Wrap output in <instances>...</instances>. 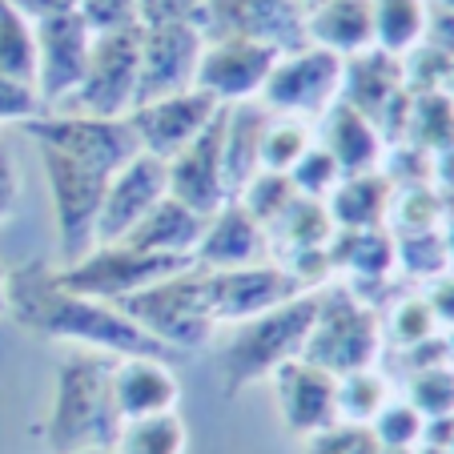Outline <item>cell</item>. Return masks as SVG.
<instances>
[{
	"mask_svg": "<svg viewBox=\"0 0 454 454\" xmlns=\"http://www.w3.org/2000/svg\"><path fill=\"white\" fill-rule=\"evenodd\" d=\"M4 286H9V314L41 338L81 342L97 354H109V358H161V362L181 358L177 350L149 338L113 301H97L85 298V294L65 290L57 282V270L44 257L12 266L4 274Z\"/></svg>",
	"mask_w": 454,
	"mask_h": 454,
	"instance_id": "1",
	"label": "cell"
},
{
	"mask_svg": "<svg viewBox=\"0 0 454 454\" xmlns=\"http://www.w3.org/2000/svg\"><path fill=\"white\" fill-rule=\"evenodd\" d=\"M113 366L117 362L109 354H73L57 370L52 411L44 422V442L57 454L113 450L125 422L113 395Z\"/></svg>",
	"mask_w": 454,
	"mask_h": 454,
	"instance_id": "2",
	"label": "cell"
},
{
	"mask_svg": "<svg viewBox=\"0 0 454 454\" xmlns=\"http://www.w3.org/2000/svg\"><path fill=\"white\" fill-rule=\"evenodd\" d=\"M317 317V290H306L282 306L266 309L257 317H246L230 330L222 350V390L225 398L241 395L246 386L270 378L290 358H301V346L309 338V326Z\"/></svg>",
	"mask_w": 454,
	"mask_h": 454,
	"instance_id": "3",
	"label": "cell"
},
{
	"mask_svg": "<svg viewBox=\"0 0 454 454\" xmlns=\"http://www.w3.org/2000/svg\"><path fill=\"white\" fill-rule=\"evenodd\" d=\"M117 309L133 317L149 338H157L177 354L209 346L217 330L214 301H209V270H201L198 262L181 274L165 278V282L149 286V290L121 298Z\"/></svg>",
	"mask_w": 454,
	"mask_h": 454,
	"instance_id": "4",
	"label": "cell"
},
{
	"mask_svg": "<svg viewBox=\"0 0 454 454\" xmlns=\"http://www.w3.org/2000/svg\"><path fill=\"white\" fill-rule=\"evenodd\" d=\"M382 350V326L370 301H362L350 286H322L317 290V317L301 346L309 366L346 378L354 370H370Z\"/></svg>",
	"mask_w": 454,
	"mask_h": 454,
	"instance_id": "5",
	"label": "cell"
},
{
	"mask_svg": "<svg viewBox=\"0 0 454 454\" xmlns=\"http://www.w3.org/2000/svg\"><path fill=\"white\" fill-rule=\"evenodd\" d=\"M189 266H193V257L145 254V249H133L125 241H113V246H93L81 262L57 270V282L73 294H85V298L113 301L117 306L129 294L149 290V286L165 282V278L181 274Z\"/></svg>",
	"mask_w": 454,
	"mask_h": 454,
	"instance_id": "6",
	"label": "cell"
},
{
	"mask_svg": "<svg viewBox=\"0 0 454 454\" xmlns=\"http://www.w3.org/2000/svg\"><path fill=\"white\" fill-rule=\"evenodd\" d=\"M49 177V198H52V217H57V241L65 266L81 262L89 249L97 246V217L105 206V189H109L113 173L81 165L73 157L57 153V149L36 145Z\"/></svg>",
	"mask_w": 454,
	"mask_h": 454,
	"instance_id": "7",
	"label": "cell"
},
{
	"mask_svg": "<svg viewBox=\"0 0 454 454\" xmlns=\"http://www.w3.org/2000/svg\"><path fill=\"white\" fill-rule=\"evenodd\" d=\"M137 73H141V25L113 28L93 36L89 69L77 93L60 101L65 113H89V117H129L137 105Z\"/></svg>",
	"mask_w": 454,
	"mask_h": 454,
	"instance_id": "8",
	"label": "cell"
},
{
	"mask_svg": "<svg viewBox=\"0 0 454 454\" xmlns=\"http://www.w3.org/2000/svg\"><path fill=\"white\" fill-rule=\"evenodd\" d=\"M36 145L57 149V153L73 157L81 165L93 169L117 173L121 165H129L141 153L137 133L129 125V117H89V113H65V109H49L41 117L20 125Z\"/></svg>",
	"mask_w": 454,
	"mask_h": 454,
	"instance_id": "9",
	"label": "cell"
},
{
	"mask_svg": "<svg viewBox=\"0 0 454 454\" xmlns=\"http://www.w3.org/2000/svg\"><path fill=\"white\" fill-rule=\"evenodd\" d=\"M342 73H346L342 57L317 49V44H301V49L278 57L274 73L266 77L257 101L270 113H282V117L317 121L330 105L342 101Z\"/></svg>",
	"mask_w": 454,
	"mask_h": 454,
	"instance_id": "10",
	"label": "cell"
},
{
	"mask_svg": "<svg viewBox=\"0 0 454 454\" xmlns=\"http://www.w3.org/2000/svg\"><path fill=\"white\" fill-rule=\"evenodd\" d=\"M201 52H206V33L198 25H141L137 105L198 89Z\"/></svg>",
	"mask_w": 454,
	"mask_h": 454,
	"instance_id": "11",
	"label": "cell"
},
{
	"mask_svg": "<svg viewBox=\"0 0 454 454\" xmlns=\"http://www.w3.org/2000/svg\"><path fill=\"white\" fill-rule=\"evenodd\" d=\"M306 4L301 0H206L201 33L206 41L241 36L262 41L278 52H294L306 41Z\"/></svg>",
	"mask_w": 454,
	"mask_h": 454,
	"instance_id": "12",
	"label": "cell"
},
{
	"mask_svg": "<svg viewBox=\"0 0 454 454\" xmlns=\"http://www.w3.org/2000/svg\"><path fill=\"white\" fill-rule=\"evenodd\" d=\"M36 36V93L44 109H57L77 93L81 77L89 69V52H93V28L85 25L81 12H60V17L33 20Z\"/></svg>",
	"mask_w": 454,
	"mask_h": 454,
	"instance_id": "13",
	"label": "cell"
},
{
	"mask_svg": "<svg viewBox=\"0 0 454 454\" xmlns=\"http://www.w3.org/2000/svg\"><path fill=\"white\" fill-rule=\"evenodd\" d=\"M222 109L225 105L217 97H209L206 89H189V93L137 105V109L129 113V125L137 133L141 153L157 157V161H173L181 149L193 145L214 125V117Z\"/></svg>",
	"mask_w": 454,
	"mask_h": 454,
	"instance_id": "14",
	"label": "cell"
},
{
	"mask_svg": "<svg viewBox=\"0 0 454 454\" xmlns=\"http://www.w3.org/2000/svg\"><path fill=\"white\" fill-rule=\"evenodd\" d=\"M342 101L354 105L362 117L378 125V133H390V121L406 125L411 117V89H406L403 57H390L382 49H366L346 60L342 73Z\"/></svg>",
	"mask_w": 454,
	"mask_h": 454,
	"instance_id": "15",
	"label": "cell"
},
{
	"mask_svg": "<svg viewBox=\"0 0 454 454\" xmlns=\"http://www.w3.org/2000/svg\"><path fill=\"white\" fill-rule=\"evenodd\" d=\"M278 57L282 52L262 41H241V36L206 41V52H201V65H198V89H206L222 105L257 101L266 77L274 73Z\"/></svg>",
	"mask_w": 454,
	"mask_h": 454,
	"instance_id": "16",
	"label": "cell"
},
{
	"mask_svg": "<svg viewBox=\"0 0 454 454\" xmlns=\"http://www.w3.org/2000/svg\"><path fill=\"white\" fill-rule=\"evenodd\" d=\"M161 198H169L165 161L137 153L129 165H121L109 177V189H105V206H101V217H97V246L125 241Z\"/></svg>",
	"mask_w": 454,
	"mask_h": 454,
	"instance_id": "17",
	"label": "cell"
},
{
	"mask_svg": "<svg viewBox=\"0 0 454 454\" xmlns=\"http://www.w3.org/2000/svg\"><path fill=\"white\" fill-rule=\"evenodd\" d=\"M298 294H306V286L278 262H262V266L246 270H209V301H214L217 326L222 322L238 326L246 317L266 314Z\"/></svg>",
	"mask_w": 454,
	"mask_h": 454,
	"instance_id": "18",
	"label": "cell"
},
{
	"mask_svg": "<svg viewBox=\"0 0 454 454\" xmlns=\"http://www.w3.org/2000/svg\"><path fill=\"white\" fill-rule=\"evenodd\" d=\"M270 378H274V390H278L282 422L294 434L309 438L338 422V378L334 374L309 366L306 358H290Z\"/></svg>",
	"mask_w": 454,
	"mask_h": 454,
	"instance_id": "19",
	"label": "cell"
},
{
	"mask_svg": "<svg viewBox=\"0 0 454 454\" xmlns=\"http://www.w3.org/2000/svg\"><path fill=\"white\" fill-rule=\"evenodd\" d=\"M222 125L225 109L214 117V125L201 133L193 145H185L173 161H165L169 173V198H177L181 206L198 209L201 217L217 214L230 201L225 193V173H222Z\"/></svg>",
	"mask_w": 454,
	"mask_h": 454,
	"instance_id": "20",
	"label": "cell"
},
{
	"mask_svg": "<svg viewBox=\"0 0 454 454\" xmlns=\"http://www.w3.org/2000/svg\"><path fill=\"white\" fill-rule=\"evenodd\" d=\"M270 257V230L257 225L241 209V201H225L217 214H209L206 233H201L193 262L201 270H246L262 266Z\"/></svg>",
	"mask_w": 454,
	"mask_h": 454,
	"instance_id": "21",
	"label": "cell"
},
{
	"mask_svg": "<svg viewBox=\"0 0 454 454\" xmlns=\"http://www.w3.org/2000/svg\"><path fill=\"white\" fill-rule=\"evenodd\" d=\"M314 137L317 145L326 149L338 161V169L350 177V173H370L382 169V153H386V137L378 133V125L370 117H362L354 105L338 101L330 105L322 117L314 121Z\"/></svg>",
	"mask_w": 454,
	"mask_h": 454,
	"instance_id": "22",
	"label": "cell"
},
{
	"mask_svg": "<svg viewBox=\"0 0 454 454\" xmlns=\"http://www.w3.org/2000/svg\"><path fill=\"white\" fill-rule=\"evenodd\" d=\"M274 113L262 101H238L225 105V125H222V173H225V193L238 201V193L262 173V141Z\"/></svg>",
	"mask_w": 454,
	"mask_h": 454,
	"instance_id": "23",
	"label": "cell"
},
{
	"mask_svg": "<svg viewBox=\"0 0 454 454\" xmlns=\"http://www.w3.org/2000/svg\"><path fill=\"white\" fill-rule=\"evenodd\" d=\"M113 395H117L121 419H145L177 406V374L161 358H117L113 366Z\"/></svg>",
	"mask_w": 454,
	"mask_h": 454,
	"instance_id": "24",
	"label": "cell"
},
{
	"mask_svg": "<svg viewBox=\"0 0 454 454\" xmlns=\"http://www.w3.org/2000/svg\"><path fill=\"white\" fill-rule=\"evenodd\" d=\"M306 41L350 60L374 49V0H326L306 12Z\"/></svg>",
	"mask_w": 454,
	"mask_h": 454,
	"instance_id": "25",
	"label": "cell"
},
{
	"mask_svg": "<svg viewBox=\"0 0 454 454\" xmlns=\"http://www.w3.org/2000/svg\"><path fill=\"white\" fill-rule=\"evenodd\" d=\"M398 185L390 181V173L370 169V173H350L334 185V193L326 198L330 222L334 230H378L390 217Z\"/></svg>",
	"mask_w": 454,
	"mask_h": 454,
	"instance_id": "26",
	"label": "cell"
},
{
	"mask_svg": "<svg viewBox=\"0 0 454 454\" xmlns=\"http://www.w3.org/2000/svg\"><path fill=\"white\" fill-rule=\"evenodd\" d=\"M206 222L198 209L181 206L177 198H161L153 209L145 214V222L125 238V246L145 249V254H177V257H193L201 233H206Z\"/></svg>",
	"mask_w": 454,
	"mask_h": 454,
	"instance_id": "27",
	"label": "cell"
},
{
	"mask_svg": "<svg viewBox=\"0 0 454 454\" xmlns=\"http://www.w3.org/2000/svg\"><path fill=\"white\" fill-rule=\"evenodd\" d=\"M330 238V266H346L354 282H382L395 270V238L378 225V230H334Z\"/></svg>",
	"mask_w": 454,
	"mask_h": 454,
	"instance_id": "28",
	"label": "cell"
},
{
	"mask_svg": "<svg viewBox=\"0 0 454 454\" xmlns=\"http://www.w3.org/2000/svg\"><path fill=\"white\" fill-rule=\"evenodd\" d=\"M427 36V0H374V49L411 57Z\"/></svg>",
	"mask_w": 454,
	"mask_h": 454,
	"instance_id": "29",
	"label": "cell"
},
{
	"mask_svg": "<svg viewBox=\"0 0 454 454\" xmlns=\"http://www.w3.org/2000/svg\"><path fill=\"white\" fill-rule=\"evenodd\" d=\"M185 442H189L185 422L177 419V411H165L121 422L113 454H185Z\"/></svg>",
	"mask_w": 454,
	"mask_h": 454,
	"instance_id": "30",
	"label": "cell"
},
{
	"mask_svg": "<svg viewBox=\"0 0 454 454\" xmlns=\"http://www.w3.org/2000/svg\"><path fill=\"white\" fill-rule=\"evenodd\" d=\"M406 133L419 149L427 153H450L454 149V97L442 89H427L411 101V117H406Z\"/></svg>",
	"mask_w": 454,
	"mask_h": 454,
	"instance_id": "31",
	"label": "cell"
},
{
	"mask_svg": "<svg viewBox=\"0 0 454 454\" xmlns=\"http://www.w3.org/2000/svg\"><path fill=\"white\" fill-rule=\"evenodd\" d=\"M0 73L36 85V36L33 20L9 0H0Z\"/></svg>",
	"mask_w": 454,
	"mask_h": 454,
	"instance_id": "32",
	"label": "cell"
},
{
	"mask_svg": "<svg viewBox=\"0 0 454 454\" xmlns=\"http://www.w3.org/2000/svg\"><path fill=\"white\" fill-rule=\"evenodd\" d=\"M298 198H301V193L294 189L290 173H270V169H262V173H257V177L238 193L241 209H246V214L254 217L257 225H266V230H274V225L282 222L286 214H290V206H294Z\"/></svg>",
	"mask_w": 454,
	"mask_h": 454,
	"instance_id": "33",
	"label": "cell"
},
{
	"mask_svg": "<svg viewBox=\"0 0 454 454\" xmlns=\"http://www.w3.org/2000/svg\"><path fill=\"white\" fill-rule=\"evenodd\" d=\"M314 121H301V117H282L274 113L266 129V141H262V169L270 173H290L294 165L306 157V149L314 145Z\"/></svg>",
	"mask_w": 454,
	"mask_h": 454,
	"instance_id": "34",
	"label": "cell"
},
{
	"mask_svg": "<svg viewBox=\"0 0 454 454\" xmlns=\"http://www.w3.org/2000/svg\"><path fill=\"white\" fill-rule=\"evenodd\" d=\"M386 403H390V386L374 370H354V374L338 378V422L370 427Z\"/></svg>",
	"mask_w": 454,
	"mask_h": 454,
	"instance_id": "35",
	"label": "cell"
},
{
	"mask_svg": "<svg viewBox=\"0 0 454 454\" xmlns=\"http://www.w3.org/2000/svg\"><path fill=\"white\" fill-rule=\"evenodd\" d=\"M395 254H398V262H403V270H411L414 278H438L454 257L438 230L403 233V238L395 241Z\"/></svg>",
	"mask_w": 454,
	"mask_h": 454,
	"instance_id": "36",
	"label": "cell"
},
{
	"mask_svg": "<svg viewBox=\"0 0 454 454\" xmlns=\"http://www.w3.org/2000/svg\"><path fill=\"white\" fill-rule=\"evenodd\" d=\"M422 427H427V419H422L411 403H386L382 411H378V419L370 422V434H374L378 446H386V450H419Z\"/></svg>",
	"mask_w": 454,
	"mask_h": 454,
	"instance_id": "37",
	"label": "cell"
},
{
	"mask_svg": "<svg viewBox=\"0 0 454 454\" xmlns=\"http://www.w3.org/2000/svg\"><path fill=\"white\" fill-rule=\"evenodd\" d=\"M406 403H411L422 419H446V414H454V370L450 366L414 370L411 398H406Z\"/></svg>",
	"mask_w": 454,
	"mask_h": 454,
	"instance_id": "38",
	"label": "cell"
},
{
	"mask_svg": "<svg viewBox=\"0 0 454 454\" xmlns=\"http://www.w3.org/2000/svg\"><path fill=\"white\" fill-rule=\"evenodd\" d=\"M342 177H346V173L338 169V161L322 145H317V141L306 149V157H301V161L290 169L294 189H298L301 198H309V201H326Z\"/></svg>",
	"mask_w": 454,
	"mask_h": 454,
	"instance_id": "39",
	"label": "cell"
},
{
	"mask_svg": "<svg viewBox=\"0 0 454 454\" xmlns=\"http://www.w3.org/2000/svg\"><path fill=\"white\" fill-rule=\"evenodd\" d=\"M434 306H430V298H403L395 306V314H390V334H395L398 346H419L427 342V338H434Z\"/></svg>",
	"mask_w": 454,
	"mask_h": 454,
	"instance_id": "40",
	"label": "cell"
},
{
	"mask_svg": "<svg viewBox=\"0 0 454 454\" xmlns=\"http://www.w3.org/2000/svg\"><path fill=\"white\" fill-rule=\"evenodd\" d=\"M378 438L370 434V427H354V422H334L322 434H309L306 454H378Z\"/></svg>",
	"mask_w": 454,
	"mask_h": 454,
	"instance_id": "41",
	"label": "cell"
},
{
	"mask_svg": "<svg viewBox=\"0 0 454 454\" xmlns=\"http://www.w3.org/2000/svg\"><path fill=\"white\" fill-rule=\"evenodd\" d=\"M41 113H49V109H44L36 85L0 73V125H25V121L41 117Z\"/></svg>",
	"mask_w": 454,
	"mask_h": 454,
	"instance_id": "42",
	"label": "cell"
},
{
	"mask_svg": "<svg viewBox=\"0 0 454 454\" xmlns=\"http://www.w3.org/2000/svg\"><path fill=\"white\" fill-rule=\"evenodd\" d=\"M141 25H198L206 17V0H137Z\"/></svg>",
	"mask_w": 454,
	"mask_h": 454,
	"instance_id": "43",
	"label": "cell"
},
{
	"mask_svg": "<svg viewBox=\"0 0 454 454\" xmlns=\"http://www.w3.org/2000/svg\"><path fill=\"white\" fill-rule=\"evenodd\" d=\"M81 17L93 33H113V28H129L141 25L137 17V0H85L81 4Z\"/></svg>",
	"mask_w": 454,
	"mask_h": 454,
	"instance_id": "44",
	"label": "cell"
},
{
	"mask_svg": "<svg viewBox=\"0 0 454 454\" xmlns=\"http://www.w3.org/2000/svg\"><path fill=\"white\" fill-rule=\"evenodd\" d=\"M422 44H430V49H438L442 57L454 60V9H442V4L430 0L427 4V36H422Z\"/></svg>",
	"mask_w": 454,
	"mask_h": 454,
	"instance_id": "45",
	"label": "cell"
},
{
	"mask_svg": "<svg viewBox=\"0 0 454 454\" xmlns=\"http://www.w3.org/2000/svg\"><path fill=\"white\" fill-rule=\"evenodd\" d=\"M17 198H20V165L12 157L4 133H0V222L17 209Z\"/></svg>",
	"mask_w": 454,
	"mask_h": 454,
	"instance_id": "46",
	"label": "cell"
},
{
	"mask_svg": "<svg viewBox=\"0 0 454 454\" xmlns=\"http://www.w3.org/2000/svg\"><path fill=\"white\" fill-rule=\"evenodd\" d=\"M12 9H20L28 20H44V17H60V12H81L85 0H9Z\"/></svg>",
	"mask_w": 454,
	"mask_h": 454,
	"instance_id": "47",
	"label": "cell"
},
{
	"mask_svg": "<svg viewBox=\"0 0 454 454\" xmlns=\"http://www.w3.org/2000/svg\"><path fill=\"white\" fill-rule=\"evenodd\" d=\"M430 306H434L438 322H454V278H442L430 294Z\"/></svg>",
	"mask_w": 454,
	"mask_h": 454,
	"instance_id": "48",
	"label": "cell"
},
{
	"mask_svg": "<svg viewBox=\"0 0 454 454\" xmlns=\"http://www.w3.org/2000/svg\"><path fill=\"white\" fill-rule=\"evenodd\" d=\"M9 309V286H4V270H0V314Z\"/></svg>",
	"mask_w": 454,
	"mask_h": 454,
	"instance_id": "49",
	"label": "cell"
},
{
	"mask_svg": "<svg viewBox=\"0 0 454 454\" xmlns=\"http://www.w3.org/2000/svg\"><path fill=\"white\" fill-rule=\"evenodd\" d=\"M419 454H450L446 446H419Z\"/></svg>",
	"mask_w": 454,
	"mask_h": 454,
	"instance_id": "50",
	"label": "cell"
},
{
	"mask_svg": "<svg viewBox=\"0 0 454 454\" xmlns=\"http://www.w3.org/2000/svg\"><path fill=\"white\" fill-rule=\"evenodd\" d=\"M378 454H419V450H386V446H382V450H378Z\"/></svg>",
	"mask_w": 454,
	"mask_h": 454,
	"instance_id": "51",
	"label": "cell"
},
{
	"mask_svg": "<svg viewBox=\"0 0 454 454\" xmlns=\"http://www.w3.org/2000/svg\"><path fill=\"white\" fill-rule=\"evenodd\" d=\"M301 4H306V9H314V4H326V0H301Z\"/></svg>",
	"mask_w": 454,
	"mask_h": 454,
	"instance_id": "52",
	"label": "cell"
},
{
	"mask_svg": "<svg viewBox=\"0 0 454 454\" xmlns=\"http://www.w3.org/2000/svg\"><path fill=\"white\" fill-rule=\"evenodd\" d=\"M434 4H442V9H454V0H434Z\"/></svg>",
	"mask_w": 454,
	"mask_h": 454,
	"instance_id": "53",
	"label": "cell"
},
{
	"mask_svg": "<svg viewBox=\"0 0 454 454\" xmlns=\"http://www.w3.org/2000/svg\"><path fill=\"white\" fill-rule=\"evenodd\" d=\"M77 454H113V450H77Z\"/></svg>",
	"mask_w": 454,
	"mask_h": 454,
	"instance_id": "54",
	"label": "cell"
},
{
	"mask_svg": "<svg viewBox=\"0 0 454 454\" xmlns=\"http://www.w3.org/2000/svg\"><path fill=\"white\" fill-rule=\"evenodd\" d=\"M446 450H450V454H454V438H450V446H446Z\"/></svg>",
	"mask_w": 454,
	"mask_h": 454,
	"instance_id": "55",
	"label": "cell"
}]
</instances>
